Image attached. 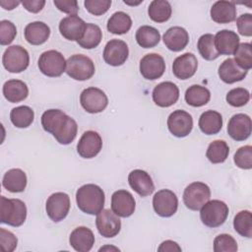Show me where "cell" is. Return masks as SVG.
<instances>
[{
	"label": "cell",
	"instance_id": "6da1fadb",
	"mask_svg": "<svg viewBox=\"0 0 252 252\" xmlns=\"http://www.w3.org/2000/svg\"><path fill=\"white\" fill-rule=\"evenodd\" d=\"M44 131L52 134L61 145L71 144L77 136V122L60 109H48L41 115Z\"/></svg>",
	"mask_w": 252,
	"mask_h": 252
},
{
	"label": "cell",
	"instance_id": "7a4b0ae2",
	"mask_svg": "<svg viewBox=\"0 0 252 252\" xmlns=\"http://www.w3.org/2000/svg\"><path fill=\"white\" fill-rule=\"evenodd\" d=\"M104 192L95 184H85L76 192V202L78 208L86 214L97 215L103 210Z\"/></svg>",
	"mask_w": 252,
	"mask_h": 252
},
{
	"label": "cell",
	"instance_id": "3957f363",
	"mask_svg": "<svg viewBox=\"0 0 252 252\" xmlns=\"http://www.w3.org/2000/svg\"><path fill=\"white\" fill-rule=\"evenodd\" d=\"M0 221L11 226H21L27 218L26 204L20 199L0 198Z\"/></svg>",
	"mask_w": 252,
	"mask_h": 252
},
{
	"label": "cell",
	"instance_id": "277c9868",
	"mask_svg": "<svg viewBox=\"0 0 252 252\" xmlns=\"http://www.w3.org/2000/svg\"><path fill=\"white\" fill-rule=\"evenodd\" d=\"M227 205L220 200L208 201L200 209V219L208 227H218L221 225L228 216Z\"/></svg>",
	"mask_w": 252,
	"mask_h": 252
},
{
	"label": "cell",
	"instance_id": "5b68a950",
	"mask_svg": "<svg viewBox=\"0 0 252 252\" xmlns=\"http://www.w3.org/2000/svg\"><path fill=\"white\" fill-rule=\"evenodd\" d=\"M95 68L93 60L83 54H74L66 62L65 72L69 77L77 81H86L94 74Z\"/></svg>",
	"mask_w": 252,
	"mask_h": 252
},
{
	"label": "cell",
	"instance_id": "8992f818",
	"mask_svg": "<svg viewBox=\"0 0 252 252\" xmlns=\"http://www.w3.org/2000/svg\"><path fill=\"white\" fill-rule=\"evenodd\" d=\"M66 60L57 50H47L38 58L39 71L47 77H60L66 70Z\"/></svg>",
	"mask_w": 252,
	"mask_h": 252
},
{
	"label": "cell",
	"instance_id": "52a82bcc",
	"mask_svg": "<svg viewBox=\"0 0 252 252\" xmlns=\"http://www.w3.org/2000/svg\"><path fill=\"white\" fill-rule=\"evenodd\" d=\"M2 63L8 72L21 73L29 66V52L21 45L9 46L3 53Z\"/></svg>",
	"mask_w": 252,
	"mask_h": 252
},
{
	"label": "cell",
	"instance_id": "ba28073f",
	"mask_svg": "<svg viewBox=\"0 0 252 252\" xmlns=\"http://www.w3.org/2000/svg\"><path fill=\"white\" fill-rule=\"evenodd\" d=\"M211 198L210 187L203 182H193L189 184L183 192L184 205L192 211L200 210Z\"/></svg>",
	"mask_w": 252,
	"mask_h": 252
},
{
	"label": "cell",
	"instance_id": "9c48e42d",
	"mask_svg": "<svg viewBox=\"0 0 252 252\" xmlns=\"http://www.w3.org/2000/svg\"><path fill=\"white\" fill-rule=\"evenodd\" d=\"M80 102L82 107L87 112L98 113L106 108L108 104V98L102 90L90 87L81 93Z\"/></svg>",
	"mask_w": 252,
	"mask_h": 252
},
{
	"label": "cell",
	"instance_id": "30bf717a",
	"mask_svg": "<svg viewBox=\"0 0 252 252\" xmlns=\"http://www.w3.org/2000/svg\"><path fill=\"white\" fill-rule=\"evenodd\" d=\"M45 210L49 219L54 222L63 220L70 210V197L64 192L51 194L46 201Z\"/></svg>",
	"mask_w": 252,
	"mask_h": 252
},
{
	"label": "cell",
	"instance_id": "8fae6325",
	"mask_svg": "<svg viewBox=\"0 0 252 252\" xmlns=\"http://www.w3.org/2000/svg\"><path fill=\"white\" fill-rule=\"evenodd\" d=\"M153 207L159 217L169 218L177 211L178 199L173 191L161 189L154 195Z\"/></svg>",
	"mask_w": 252,
	"mask_h": 252
},
{
	"label": "cell",
	"instance_id": "7c38bea8",
	"mask_svg": "<svg viewBox=\"0 0 252 252\" xmlns=\"http://www.w3.org/2000/svg\"><path fill=\"white\" fill-rule=\"evenodd\" d=\"M167 128L175 137H186L192 131L193 118L188 112L177 109L169 114L167 118Z\"/></svg>",
	"mask_w": 252,
	"mask_h": 252
},
{
	"label": "cell",
	"instance_id": "4fadbf2b",
	"mask_svg": "<svg viewBox=\"0 0 252 252\" xmlns=\"http://www.w3.org/2000/svg\"><path fill=\"white\" fill-rule=\"evenodd\" d=\"M96 228L100 235L106 238L116 236L121 229V220L112 210L105 209L96 215Z\"/></svg>",
	"mask_w": 252,
	"mask_h": 252
},
{
	"label": "cell",
	"instance_id": "5bb4252c",
	"mask_svg": "<svg viewBox=\"0 0 252 252\" xmlns=\"http://www.w3.org/2000/svg\"><path fill=\"white\" fill-rule=\"evenodd\" d=\"M164 71V59L158 53H149L140 61V72L147 80H157L163 75Z\"/></svg>",
	"mask_w": 252,
	"mask_h": 252
},
{
	"label": "cell",
	"instance_id": "9a60e30c",
	"mask_svg": "<svg viewBox=\"0 0 252 252\" xmlns=\"http://www.w3.org/2000/svg\"><path fill=\"white\" fill-rule=\"evenodd\" d=\"M153 100L159 107H169L179 98V89L172 82H162L153 91Z\"/></svg>",
	"mask_w": 252,
	"mask_h": 252
},
{
	"label": "cell",
	"instance_id": "2e32d148",
	"mask_svg": "<svg viewBox=\"0 0 252 252\" xmlns=\"http://www.w3.org/2000/svg\"><path fill=\"white\" fill-rule=\"evenodd\" d=\"M129 55L128 45L121 39H110L104 46L103 59L110 66H120Z\"/></svg>",
	"mask_w": 252,
	"mask_h": 252
},
{
	"label": "cell",
	"instance_id": "e0dca14e",
	"mask_svg": "<svg viewBox=\"0 0 252 252\" xmlns=\"http://www.w3.org/2000/svg\"><path fill=\"white\" fill-rule=\"evenodd\" d=\"M102 148V140L95 131H86L77 145L78 154L84 158H93L97 156Z\"/></svg>",
	"mask_w": 252,
	"mask_h": 252
},
{
	"label": "cell",
	"instance_id": "ac0fdd59",
	"mask_svg": "<svg viewBox=\"0 0 252 252\" xmlns=\"http://www.w3.org/2000/svg\"><path fill=\"white\" fill-rule=\"evenodd\" d=\"M251 118L244 113L234 114L228 121L227 133L235 141H244L251 135Z\"/></svg>",
	"mask_w": 252,
	"mask_h": 252
},
{
	"label": "cell",
	"instance_id": "d6986e66",
	"mask_svg": "<svg viewBox=\"0 0 252 252\" xmlns=\"http://www.w3.org/2000/svg\"><path fill=\"white\" fill-rule=\"evenodd\" d=\"M136 202L133 195L127 190H117L111 196V210L121 218H128L133 215Z\"/></svg>",
	"mask_w": 252,
	"mask_h": 252
},
{
	"label": "cell",
	"instance_id": "ffe728a7",
	"mask_svg": "<svg viewBox=\"0 0 252 252\" xmlns=\"http://www.w3.org/2000/svg\"><path fill=\"white\" fill-rule=\"evenodd\" d=\"M87 23L77 15L63 18L59 23V32L63 37L71 41H78L84 34Z\"/></svg>",
	"mask_w": 252,
	"mask_h": 252
},
{
	"label": "cell",
	"instance_id": "44dd1931",
	"mask_svg": "<svg viewBox=\"0 0 252 252\" xmlns=\"http://www.w3.org/2000/svg\"><path fill=\"white\" fill-rule=\"evenodd\" d=\"M198 68V60L193 53L186 52L176 57L172 64V72L177 79L187 80L194 76Z\"/></svg>",
	"mask_w": 252,
	"mask_h": 252
},
{
	"label": "cell",
	"instance_id": "7402d4cb",
	"mask_svg": "<svg viewBox=\"0 0 252 252\" xmlns=\"http://www.w3.org/2000/svg\"><path fill=\"white\" fill-rule=\"evenodd\" d=\"M130 187L141 197L151 195L155 190V185L150 174L142 169H134L128 175Z\"/></svg>",
	"mask_w": 252,
	"mask_h": 252
},
{
	"label": "cell",
	"instance_id": "603a6c76",
	"mask_svg": "<svg viewBox=\"0 0 252 252\" xmlns=\"http://www.w3.org/2000/svg\"><path fill=\"white\" fill-rule=\"evenodd\" d=\"M69 242L76 251L89 252L94 244V235L90 228L78 226L71 232Z\"/></svg>",
	"mask_w": 252,
	"mask_h": 252
},
{
	"label": "cell",
	"instance_id": "cb8c5ba5",
	"mask_svg": "<svg viewBox=\"0 0 252 252\" xmlns=\"http://www.w3.org/2000/svg\"><path fill=\"white\" fill-rule=\"evenodd\" d=\"M163 42L165 46L174 52L183 50L189 42V34L184 28L171 27L163 34Z\"/></svg>",
	"mask_w": 252,
	"mask_h": 252
},
{
	"label": "cell",
	"instance_id": "d4e9b609",
	"mask_svg": "<svg viewBox=\"0 0 252 252\" xmlns=\"http://www.w3.org/2000/svg\"><path fill=\"white\" fill-rule=\"evenodd\" d=\"M238 44L239 36L232 31L221 30L215 35V46L220 55L233 54Z\"/></svg>",
	"mask_w": 252,
	"mask_h": 252
},
{
	"label": "cell",
	"instance_id": "484cf974",
	"mask_svg": "<svg viewBox=\"0 0 252 252\" xmlns=\"http://www.w3.org/2000/svg\"><path fill=\"white\" fill-rule=\"evenodd\" d=\"M210 14L214 22L218 24H228L236 19V7L230 1H217L213 4Z\"/></svg>",
	"mask_w": 252,
	"mask_h": 252
},
{
	"label": "cell",
	"instance_id": "4316f807",
	"mask_svg": "<svg viewBox=\"0 0 252 252\" xmlns=\"http://www.w3.org/2000/svg\"><path fill=\"white\" fill-rule=\"evenodd\" d=\"M218 73L220 80L226 84H233L235 82L242 81L247 75V71L240 68L233 58L225 59L220 65Z\"/></svg>",
	"mask_w": 252,
	"mask_h": 252
},
{
	"label": "cell",
	"instance_id": "83f0119b",
	"mask_svg": "<svg viewBox=\"0 0 252 252\" xmlns=\"http://www.w3.org/2000/svg\"><path fill=\"white\" fill-rule=\"evenodd\" d=\"M24 34L29 43L32 45H40L48 39L50 35V29L43 22H32L26 26Z\"/></svg>",
	"mask_w": 252,
	"mask_h": 252
},
{
	"label": "cell",
	"instance_id": "f1b7e54d",
	"mask_svg": "<svg viewBox=\"0 0 252 252\" xmlns=\"http://www.w3.org/2000/svg\"><path fill=\"white\" fill-rule=\"evenodd\" d=\"M3 94L9 102H20L28 97L29 89L25 82L13 79L4 83Z\"/></svg>",
	"mask_w": 252,
	"mask_h": 252
},
{
	"label": "cell",
	"instance_id": "f546056e",
	"mask_svg": "<svg viewBox=\"0 0 252 252\" xmlns=\"http://www.w3.org/2000/svg\"><path fill=\"white\" fill-rule=\"evenodd\" d=\"M198 124L204 134L215 135L222 128V116L218 111L207 110L201 114Z\"/></svg>",
	"mask_w": 252,
	"mask_h": 252
},
{
	"label": "cell",
	"instance_id": "4dcf8cb0",
	"mask_svg": "<svg viewBox=\"0 0 252 252\" xmlns=\"http://www.w3.org/2000/svg\"><path fill=\"white\" fill-rule=\"evenodd\" d=\"M2 185L12 193L23 192L27 186V175L20 168L9 169L3 176Z\"/></svg>",
	"mask_w": 252,
	"mask_h": 252
},
{
	"label": "cell",
	"instance_id": "1f68e13d",
	"mask_svg": "<svg viewBox=\"0 0 252 252\" xmlns=\"http://www.w3.org/2000/svg\"><path fill=\"white\" fill-rule=\"evenodd\" d=\"M132 20L130 16L122 11L115 12L107 21V31L113 34H124L130 31Z\"/></svg>",
	"mask_w": 252,
	"mask_h": 252
},
{
	"label": "cell",
	"instance_id": "d6a6232c",
	"mask_svg": "<svg viewBox=\"0 0 252 252\" xmlns=\"http://www.w3.org/2000/svg\"><path fill=\"white\" fill-rule=\"evenodd\" d=\"M184 98L187 104L193 107H200L210 101L211 93L205 87L200 85H193L186 90Z\"/></svg>",
	"mask_w": 252,
	"mask_h": 252
},
{
	"label": "cell",
	"instance_id": "836d02e7",
	"mask_svg": "<svg viewBox=\"0 0 252 252\" xmlns=\"http://www.w3.org/2000/svg\"><path fill=\"white\" fill-rule=\"evenodd\" d=\"M172 9L168 1L154 0L150 3L148 14L151 20L156 23H164L171 17Z\"/></svg>",
	"mask_w": 252,
	"mask_h": 252
},
{
	"label": "cell",
	"instance_id": "e575fe53",
	"mask_svg": "<svg viewBox=\"0 0 252 252\" xmlns=\"http://www.w3.org/2000/svg\"><path fill=\"white\" fill-rule=\"evenodd\" d=\"M136 40L143 48H152L160 40L159 32L151 26H142L136 32Z\"/></svg>",
	"mask_w": 252,
	"mask_h": 252
},
{
	"label": "cell",
	"instance_id": "d590c367",
	"mask_svg": "<svg viewBox=\"0 0 252 252\" xmlns=\"http://www.w3.org/2000/svg\"><path fill=\"white\" fill-rule=\"evenodd\" d=\"M102 38V32L100 28L94 24L89 23L86 26L83 36L77 41L78 44L85 49H92L96 47Z\"/></svg>",
	"mask_w": 252,
	"mask_h": 252
},
{
	"label": "cell",
	"instance_id": "8d00e7d4",
	"mask_svg": "<svg viewBox=\"0 0 252 252\" xmlns=\"http://www.w3.org/2000/svg\"><path fill=\"white\" fill-rule=\"evenodd\" d=\"M34 118L33 110L28 105H21L13 108L10 112V119L14 126L17 128H27Z\"/></svg>",
	"mask_w": 252,
	"mask_h": 252
},
{
	"label": "cell",
	"instance_id": "74e56055",
	"mask_svg": "<svg viewBox=\"0 0 252 252\" xmlns=\"http://www.w3.org/2000/svg\"><path fill=\"white\" fill-rule=\"evenodd\" d=\"M229 154V147L223 140H215L208 146L206 157L212 163L225 161Z\"/></svg>",
	"mask_w": 252,
	"mask_h": 252
},
{
	"label": "cell",
	"instance_id": "f35d334b",
	"mask_svg": "<svg viewBox=\"0 0 252 252\" xmlns=\"http://www.w3.org/2000/svg\"><path fill=\"white\" fill-rule=\"evenodd\" d=\"M197 47L200 55L205 60L212 61L220 56L215 46V35L212 33H205L201 35L198 39Z\"/></svg>",
	"mask_w": 252,
	"mask_h": 252
},
{
	"label": "cell",
	"instance_id": "ab89813d",
	"mask_svg": "<svg viewBox=\"0 0 252 252\" xmlns=\"http://www.w3.org/2000/svg\"><path fill=\"white\" fill-rule=\"evenodd\" d=\"M233 227L235 231L243 237H252V215L248 210L237 213L233 220Z\"/></svg>",
	"mask_w": 252,
	"mask_h": 252
},
{
	"label": "cell",
	"instance_id": "60d3db41",
	"mask_svg": "<svg viewBox=\"0 0 252 252\" xmlns=\"http://www.w3.org/2000/svg\"><path fill=\"white\" fill-rule=\"evenodd\" d=\"M233 54L234 61L240 68L246 71L252 68V49L249 42L239 43Z\"/></svg>",
	"mask_w": 252,
	"mask_h": 252
},
{
	"label": "cell",
	"instance_id": "b9f144b4",
	"mask_svg": "<svg viewBox=\"0 0 252 252\" xmlns=\"http://www.w3.org/2000/svg\"><path fill=\"white\" fill-rule=\"evenodd\" d=\"M225 99L229 105L234 107H241L249 101L250 93L244 88H235L226 94Z\"/></svg>",
	"mask_w": 252,
	"mask_h": 252
},
{
	"label": "cell",
	"instance_id": "7bdbcfd3",
	"mask_svg": "<svg viewBox=\"0 0 252 252\" xmlns=\"http://www.w3.org/2000/svg\"><path fill=\"white\" fill-rule=\"evenodd\" d=\"M237 249L236 240L229 234L222 233L214 239L215 252H235Z\"/></svg>",
	"mask_w": 252,
	"mask_h": 252
},
{
	"label": "cell",
	"instance_id": "ee69618b",
	"mask_svg": "<svg viewBox=\"0 0 252 252\" xmlns=\"http://www.w3.org/2000/svg\"><path fill=\"white\" fill-rule=\"evenodd\" d=\"M236 166L242 169H251L252 167V147L250 145L239 148L233 157Z\"/></svg>",
	"mask_w": 252,
	"mask_h": 252
},
{
	"label": "cell",
	"instance_id": "f6af8a7d",
	"mask_svg": "<svg viewBox=\"0 0 252 252\" xmlns=\"http://www.w3.org/2000/svg\"><path fill=\"white\" fill-rule=\"evenodd\" d=\"M17 34L16 26L8 20H2L0 22V44H10Z\"/></svg>",
	"mask_w": 252,
	"mask_h": 252
},
{
	"label": "cell",
	"instance_id": "bcb514c9",
	"mask_svg": "<svg viewBox=\"0 0 252 252\" xmlns=\"http://www.w3.org/2000/svg\"><path fill=\"white\" fill-rule=\"evenodd\" d=\"M84 5L91 14L100 16L108 11L111 6V0H86Z\"/></svg>",
	"mask_w": 252,
	"mask_h": 252
},
{
	"label": "cell",
	"instance_id": "7dc6e473",
	"mask_svg": "<svg viewBox=\"0 0 252 252\" xmlns=\"http://www.w3.org/2000/svg\"><path fill=\"white\" fill-rule=\"evenodd\" d=\"M18 239L13 232L5 228H0V245L4 252H13L16 249Z\"/></svg>",
	"mask_w": 252,
	"mask_h": 252
},
{
	"label": "cell",
	"instance_id": "c3c4849f",
	"mask_svg": "<svg viewBox=\"0 0 252 252\" xmlns=\"http://www.w3.org/2000/svg\"><path fill=\"white\" fill-rule=\"evenodd\" d=\"M236 26L239 33L244 36L252 35V15L249 13L242 14L236 20Z\"/></svg>",
	"mask_w": 252,
	"mask_h": 252
},
{
	"label": "cell",
	"instance_id": "681fc988",
	"mask_svg": "<svg viewBox=\"0 0 252 252\" xmlns=\"http://www.w3.org/2000/svg\"><path fill=\"white\" fill-rule=\"evenodd\" d=\"M54 5L63 13L71 15H77L79 11L78 2L76 0H54Z\"/></svg>",
	"mask_w": 252,
	"mask_h": 252
},
{
	"label": "cell",
	"instance_id": "f907efd6",
	"mask_svg": "<svg viewBox=\"0 0 252 252\" xmlns=\"http://www.w3.org/2000/svg\"><path fill=\"white\" fill-rule=\"evenodd\" d=\"M24 8L31 13H38L45 5L44 0H25L21 2Z\"/></svg>",
	"mask_w": 252,
	"mask_h": 252
},
{
	"label": "cell",
	"instance_id": "816d5d0a",
	"mask_svg": "<svg viewBox=\"0 0 252 252\" xmlns=\"http://www.w3.org/2000/svg\"><path fill=\"white\" fill-rule=\"evenodd\" d=\"M158 252H173V251L180 252L181 247L175 241L165 240L159 245V247L158 248Z\"/></svg>",
	"mask_w": 252,
	"mask_h": 252
},
{
	"label": "cell",
	"instance_id": "f5cc1de1",
	"mask_svg": "<svg viewBox=\"0 0 252 252\" xmlns=\"http://www.w3.org/2000/svg\"><path fill=\"white\" fill-rule=\"evenodd\" d=\"M21 2L20 1H14V0H2L0 1V5L2 6V8H4L5 10H13L14 8H16Z\"/></svg>",
	"mask_w": 252,
	"mask_h": 252
},
{
	"label": "cell",
	"instance_id": "db71d44e",
	"mask_svg": "<svg viewBox=\"0 0 252 252\" xmlns=\"http://www.w3.org/2000/svg\"><path fill=\"white\" fill-rule=\"evenodd\" d=\"M109 249H110V250L112 249V250H115V251H119V249H118V248H116V247H112V246H110V247H109V246H105V247H101V248L99 249V252L104 251V250H109Z\"/></svg>",
	"mask_w": 252,
	"mask_h": 252
},
{
	"label": "cell",
	"instance_id": "11a10c76",
	"mask_svg": "<svg viewBox=\"0 0 252 252\" xmlns=\"http://www.w3.org/2000/svg\"><path fill=\"white\" fill-rule=\"evenodd\" d=\"M143 0H140V1H137V2H130L128 0H124V3L125 4H128V5H132V6H135V5H139L140 3H142Z\"/></svg>",
	"mask_w": 252,
	"mask_h": 252
}]
</instances>
